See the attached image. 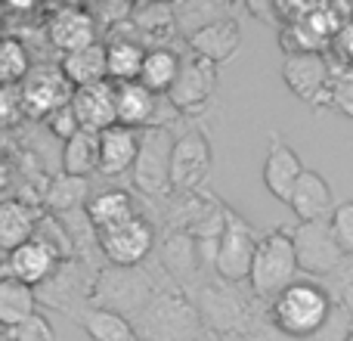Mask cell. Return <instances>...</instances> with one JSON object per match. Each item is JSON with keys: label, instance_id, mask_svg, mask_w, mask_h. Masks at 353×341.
Returning <instances> with one entry per match:
<instances>
[{"label": "cell", "instance_id": "obj_21", "mask_svg": "<svg viewBox=\"0 0 353 341\" xmlns=\"http://www.w3.org/2000/svg\"><path fill=\"white\" fill-rule=\"evenodd\" d=\"M109 81L112 84H134L140 81L143 66H146L149 50L134 37H118L109 41Z\"/></svg>", "mask_w": 353, "mask_h": 341}, {"label": "cell", "instance_id": "obj_2", "mask_svg": "<svg viewBox=\"0 0 353 341\" xmlns=\"http://www.w3.org/2000/svg\"><path fill=\"white\" fill-rule=\"evenodd\" d=\"M332 313V298L323 286L316 282L298 280L292 289L279 295L270 307V317H273V326L279 332L292 338H310L316 335L319 329L325 326Z\"/></svg>", "mask_w": 353, "mask_h": 341}, {"label": "cell", "instance_id": "obj_11", "mask_svg": "<svg viewBox=\"0 0 353 341\" xmlns=\"http://www.w3.org/2000/svg\"><path fill=\"white\" fill-rule=\"evenodd\" d=\"M242 47V25L230 16H217L214 22H208L205 28L189 35V53L201 56V59L214 62H230Z\"/></svg>", "mask_w": 353, "mask_h": 341}, {"label": "cell", "instance_id": "obj_14", "mask_svg": "<svg viewBox=\"0 0 353 341\" xmlns=\"http://www.w3.org/2000/svg\"><path fill=\"white\" fill-rule=\"evenodd\" d=\"M72 109L81 121V130L90 134H103V130L115 128L118 124V109H115V84L103 81L93 87H81L74 90Z\"/></svg>", "mask_w": 353, "mask_h": 341}, {"label": "cell", "instance_id": "obj_30", "mask_svg": "<svg viewBox=\"0 0 353 341\" xmlns=\"http://www.w3.org/2000/svg\"><path fill=\"white\" fill-rule=\"evenodd\" d=\"M332 230H335L338 245L344 249V255L353 257V202H341L332 214Z\"/></svg>", "mask_w": 353, "mask_h": 341}, {"label": "cell", "instance_id": "obj_26", "mask_svg": "<svg viewBox=\"0 0 353 341\" xmlns=\"http://www.w3.org/2000/svg\"><path fill=\"white\" fill-rule=\"evenodd\" d=\"M81 326L90 335V341H143L137 335V329L121 317L118 311L109 307H97V311H87L81 317Z\"/></svg>", "mask_w": 353, "mask_h": 341}, {"label": "cell", "instance_id": "obj_29", "mask_svg": "<svg viewBox=\"0 0 353 341\" xmlns=\"http://www.w3.org/2000/svg\"><path fill=\"white\" fill-rule=\"evenodd\" d=\"M134 28L146 31V35H159V31H171L174 25V6H134L130 16Z\"/></svg>", "mask_w": 353, "mask_h": 341}, {"label": "cell", "instance_id": "obj_33", "mask_svg": "<svg viewBox=\"0 0 353 341\" xmlns=\"http://www.w3.org/2000/svg\"><path fill=\"white\" fill-rule=\"evenodd\" d=\"M332 106L341 115L353 118V68H344L341 75H335V81H332Z\"/></svg>", "mask_w": 353, "mask_h": 341}, {"label": "cell", "instance_id": "obj_24", "mask_svg": "<svg viewBox=\"0 0 353 341\" xmlns=\"http://www.w3.org/2000/svg\"><path fill=\"white\" fill-rule=\"evenodd\" d=\"M180 68H183V59L174 53V50L155 47V50H149V56H146L140 84L146 87V90H152L155 97H159V93H171L176 78H180Z\"/></svg>", "mask_w": 353, "mask_h": 341}, {"label": "cell", "instance_id": "obj_16", "mask_svg": "<svg viewBox=\"0 0 353 341\" xmlns=\"http://www.w3.org/2000/svg\"><path fill=\"white\" fill-rule=\"evenodd\" d=\"M140 143L143 137L134 128H115L99 134V174L103 177H118L124 170H134L137 159H140Z\"/></svg>", "mask_w": 353, "mask_h": 341}, {"label": "cell", "instance_id": "obj_7", "mask_svg": "<svg viewBox=\"0 0 353 341\" xmlns=\"http://www.w3.org/2000/svg\"><path fill=\"white\" fill-rule=\"evenodd\" d=\"M174 140L165 128H149L140 143V159L134 165V183L143 193L161 195L171 189V153Z\"/></svg>", "mask_w": 353, "mask_h": 341}, {"label": "cell", "instance_id": "obj_18", "mask_svg": "<svg viewBox=\"0 0 353 341\" xmlns=\"http://www.w3.org/2000/svg\"><path fill=\"white\" fill-rule=\"evenodd\" d=\"M59 68L68 81H72L74 90L81 87H93L109 81V47L105 43H90L84 50H74V53H65L59 59Z\"/></svg>", "mask_w": 353, "mask_h": 341}, {"label": "cell", "instance_id": "obj_20", "mask_svg": "<svg viewBox=\"0 0 353 341\" xmlns=\"http://www.w3.org/2000/svg\"><path fill=\"white\" fill-rule=\"evenodd\" d=\"M37 214L31 211L25 202H16V199H6L0 205V245L3 251H16L19 245L31 242L37 236Z\"/></svg>", "mask_w": 353, "mask_h": 341}, {"label": "cell", "instance_id": "obj_28", "mask_svg": "<svg viewBox=\"0 0 353 341\" xmlns=\"http://www.w3.org/2000/svg\"><path fill=\"white\" fill-rule=\"evenodd\" d=\"M87 193H90V180L87 177H68L62 174L59 180L50 183V193H47V208L50 211H68L74 205H84L87 208Z\"/></svg>", "mask_w": 353, "mask_h": 341}, {"label": "cell", "instance_id": "obj_23", "mask_svg": "<svg viewBox=\"0 0 353 341\" xmlns=\"http://www.w3.org/2000/svg\"><path fill=\"white\" fill-rule=\"evenodd\" d=\"M115 109H118V124L134 128V130L146 128L155 112V93L146 90L140 81H134V84H115Z\"/></svg>", "mask_w": 353, "mask_h": 341}, {"label": "cell", "instance_id": "obj_13", "mask_svg": "<svg viewBox=\"0 0 353 341\" xmlns=\"http://www.w3.org/2000/svg\"><path fill=\"white\" fill-rule=\"evenodd\" d=\"M47 35H50V43L56 50H62V56L74 53V50H84L90 43H97V19L84 6H59L50 16Z\"/></svg>", "mask_w": 353, "mask_h": 341}, {"label": "cell", "instance_id": "obj_25", "mask_svg": "<svg viewBox=\"0 0 353 341\" xmlns=\"http://www.w3.org/2000/svg\"><path fill=\"white\" fill-rule=\"evenodd\" d=\"M62 170L68 177H87L99 170V134L81 130L68 143H62Z\"/></svg>", "mask_w": 353, "mask_h": 341}, {"label": "cell", "instance_id": "obj_19", "mask_svg": "<svg viewBox=\"0 0 353 341\" xmlns=\"http://www.w3.org/2000/svg\"><path fill=\"white\" fill-rule=\"evenodd\" d=\"M137 214L140 211L134 208V199H130L124 189H109V193H99L87 202V217H90L97 236L128 224V220H134Z\"/></svg>", "mask_w": 353, "mask_h": 341}, {"label": "cell", "instance_id": "obj_22", "mask_svg": "<svg viewBox=\"0 0 353 341\" xmlns=\"http://www.w3.org/2000/svg\"><path fill=\"white\" fill-rule=\"evenodd\" d=\"M34 313H37L34 289L19 280L3 276V280H0V326L10 332V329H16V326H22L25 320H31Z\"/></svg>", "mask_w": 353, "mask_h": 341}, {"label": "cell", "instance_id": "obj_31", "mask_svg": "<svg viewBox=\"0 0 353 341\" xmlns=\"http://www.w3.org/2000/svg\"><path fill=\"white\" fill-rule=\"evenodd\" d=\"M6 335H10V341H56L53 326H50V320L41 317V313H34V317L25 320L16 329H10Z\"/></svg>", "mask_w": 353, "mask_h": 341}, {"label": "cell", "instance_id": "obj_5", "mask_svg": "<svg viewBox=\"0 0 353 341\" xmlns=\"http://www.w3.org/2000/svg\"><path fill=\"white\" fill-rule=\"evenodd\" d=\"M22 93V106L28 118H41L47 121L56 109L68 106L74 99V87L72 81L62 75L59 66H37L31 68V75L25 78V84L19 87Z\"/></svg>", "mask_w": 353, "mask_h": 341}, {"label": "cell", "instance_id": "obj_12", "mask_svg": "<svg viewBox=\"0 0 353 341\" xmlns=\"http://www.w3.org/2000/svg\"><path fill=\"white\" fill-rule=\"evenodd\" d=\"M304 174H307V168H304V162L298 159V153H294L288 143H282L279 137H273V140H270V153H267V159H263V186L273 193V199L288 205L294 195V186L301 183Z\"/></svg>", "mask_w": 353, "mask_h": 341}, {"label": "cell", "instance_id": "obj_6", "mask_svg": "<svg viewBox=\"0 0 353 341\" xmlns=\"http://www.w3.org/2000/svg\"><path fill=\"white\" fill-rule=\"evenodd\" d=\"M294 236V249H298V261L301 270L313 276L332 273V270L341 267L344 249L338 245L335 230H332V220H313V224H298Z\"/></svg>", "mask_w": 353, "mask_h": 341}, {"label": "cell", "instance_id": "obj_9", "mask_svg": "<svg viewBox=\"0 0 353 341\" xmlns=\"http://www.w3.org/2000/svg\"><path fill=\"white\" fill-rule=\"evenodd\" d=\"M282 78H285V87L294 97L307 99V103H319V99L325 97V103L332 106V81H335V75H332L323 53L285 56Z\"/></svg>", "mask_w": 353, "mask_h": 341}, {"label": "cell", "instance_id": "obj_32", "mask_svg": "<svg viewBox=\"0 0 353 341\" xmlns=\"http://www.w3.org/2000/svg\"><path fill=\"white\" fill-rule=\"evenodd\" d=\"M47 130H50L53 137H59L62 143H68L72 137H78V134H81V121H78V115H74L72 103L62 106V109H56L53 115L47 118Z\"/></svg>", "mask_w": 353, "mask_h": 341}, {"label": "cell", "instance_id": "obj_3", "mask_svg": "<svg viewBox=\"0 0 353 341\" xmlns=\"http://www.w3.org/2000/svg\"><path fill=\"white\" fill-rule=\"evenodd\" d=\"M257 245H261V239L254 236V230H251L236 211H223V224H220V236H217V251H214L217 273L230 282L248 280L251 264H254V255H257Z\"/></svg>", "mask_w": 353, "mask_h": 341}, {"label": "cell", "instance_id": "obj_35", "mask_svg": "<svg viewBox=\"0 0 353 341\" xmlns=\"http://www.w3.org/2000/svg\"><path fill=\"white\" fill-rule=\"evenodd\" d=\"M332 43H335V53L341 56L344 62H350L353 66V16H347V22L341 25V31L335 35V41Z\"/></svg>", "mask_w": 353, "mask_h": 341}, {"label": "cell", "instance_id": "obj_8", "mask_svg": "<svg viewBox=\"0 0 353 341\" xmlns=\"http://www.w3.org/2000/svg\"><path fill=\"white\" fill-rule=\"evenodd\" d=\"M152 242H155V233L143 214H137L134 220H128V224L115 226L109 233H99L103 255L109 257V264H115L121 270H134L137 264L146 261V255L152 251Z\"/></svg>", "mask_w": 353, "mask_h": 341}, {"label": "cell", "instance_id": "obj_34", "mask_svg": "<svg viewBox=\"0 0 353 341\" xmlns=\"http://www.w3.org/2000/svg\"><path fill=\"white\" fill-rule=\"evenodd\" d=\"M0 115H3V124L12 128L19 115H25V106H22V93L19 87H3L0 90Z\"/></svg>", "mask_w": 353, "mask_h": 341}, {"label": "cell", "instance_id": "obj_1", "mask_svg": "<svg viewBox=\"0 0 353 341\" xmlns=\"http://www.w3.org/2000/svg\"><path fill=\"white\" fill-rule=\"evenodd\" d=\"M298 270L301 261H298V249H294V236L285 230H276L261 236L248 282L257 298L276 301L285 289H292L298 282Z\"/></svg>", "mask_w": 353, "mask_h": 341}, {"label": "cell", "instance_id": "obj_15", "mask_svg": "<svg viewBox=\"0 0 353 341\" xmlns=\"http://www.w3.org/2000/svg\"><path fill=\"white\" fill-rule=\"evenodd\" d=\"M56 270V251L50 249L43 239H31V242L19 245L16 251H10L6 255V273L10 280H19L25 282V286H41L47 276H53Z\"/></svg>", "mask_w": 353, "mask_h": 341}, {"label": "cell", "instance_id": "obj_10", "mask_svg": "<svg viewBox=\"0 0 353 341\" xmlns=\"http://www.w3.org/2000/svg\"><path fill=\"white\" fill-rule=\"evenodd\" d=\"M214 90H217V66L195 53H189L186 59H183L180 78H176L174 90L168 93V97H171L174 109H180L183 115H195V112H201L211 103Z\"/></svg>", "mask_w": 353, "mask_h": 341}, {"label": "cell", "instance_id": "obj_27", "mask_svg": "<svg viewBox=\"0 0 353 341\" xmlns=\"http://www.w3.org/2000/svg\"><path fill=\"white\" fill-rule=\"evenodd\" d=\"M31 75L28 50L19 37H3L0 41V84L3 87H22L25 78Z\"/></svg>", "mask_w": 353, "mask_h": 341}, {"label": "cell", "instance_id": "obj_4", "mask_svg": "<svg viewBox=\"0 0 353 341\" xmlns=\"http://www.w3.org/2000/svg\"><path fill=\"white\" fill-rule=\"evenodd\" d=\"M211 140L201 128H189L183 130L174 140V153H171V189L176 193H195L201 183L211 174Z\"/></svg>", "mask_w": 353, "mask_h": 341}, {"label": "cell", "instance_id": "obj_17", "mask_svg": "<svg viewBox=\"0 0 353 341\" xmlns=\"http://www.w3.org/2000/svg\"><path fill=\"white\" fill-rule=\"evenodd\" d=\"M301 224H313V220H325V214H335V193H332L329 180L319 170H310L301 177V183L294 186V195L288 202Z\"/></svg>", "mask_w": 353, "mask_h": 341}]
</instances>
